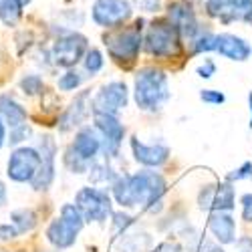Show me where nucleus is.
I'll return each mask as SVG.
<instances>
[{
  "label": "nucleus",
  "instance_id": "nucleus-1",
  "mask_svg": "<svg viewBox=\"0 0 252 252\" xmlns=\"http://www.w3.org/2000/svg\"><path fill=\"white\" fill-rule=\"evenodd\" d=\"M113 198L123 208L141 206L143 210L156 214L161 210V198L167 190V184L161 174L143 170L131 176H119L113 182Z\"/></svg>",
  "mask_w": 252,
  "mask_h": 252
},
{
  "label": "nucleus",
  "instance_id": "nucleus-2",
  "mask_svg": "<svg viewBox=\"0 0 252 252\" xmlns=\"http://www.w3.org/2000/svg\"><path fill=\"white\" fill-rule=\"evenodd\" d=\"M135 103L143 111H159L161 105L170 99V81L167 75L159 69L145 67L135 75V87H133Z\"/></svg>",
  "mask_w": 252,
  "mask_h": 252
},
{
  "label": "nucleus",
  "instance_id": "nucleus-3",
  "mask_svg": "<svg viewBox=\"0 0 252 252\" xmlns=\"http://www.w3.org/2000/svg\"><path fill=\"white\" fill-rule=\"evenodd\" d=\"M145 51L154 57H176L182 51L180 45V31L170 18L167 20H156L150 25L148 34L143 38Z\"/></svg>",
  "mask_w": 252,
  "mask_h": 252
},
{
  "label": "nucleus",
  "instance_id": "nucleus-4",
  "mask_svg": "<svg viewBox=\"0 0 252 252\" xmlns=\"http://www.w3.org/2000/svg\"><path fill=\"white\" fill-rule=\"evenodd\" d=\"M105 47L117 63H133L141 49V23L105 34Z\"/></svg>",
  "mask_w": 252,
  "mask_h": 252
},
{
  "label": "nucleus",
  "instance_id": "nucleus-5",
  "mask_svg": "<svg viewBox=\"0 0 252 252\" xmlns=\"http://www.w3.org/2000/svg\"><path fill=\"white\" fill-rule=\"evenodd\" d=\"M75 206L87 222H103L111 216V198L99 188H81L75 196Z\"/></svg>",
  "mask_w": 252,
  "mask_h": 252
},
{
  "label": "nucleus",
  "instance_id": "nucleus-6",
  "mask_svg": "<svg viewBox=\"0 0 252 252\" xmlns=\"http://www.w3.org/2000/svg\"><path fill=\"white\" fill-rule=\"evenodd\" d=\"M127 85L123 81H111L103 85L91 99V111L95 115H117L127 105Z\"/></svg>",
  "mask_w": 252,
  "mask_h": 252
},
{
  "label": "nucleus",
  "instance_id": "nucleus-7",
  "mask_svg": "<svg viewBox=\"0 0 252 252\" xmlns=\"http://www.w3.org/2000/svg\"><path fill=\"white\" fill-rule=\"evenodd\" d=\"M85 53H87V38L77 32H65L55 40L51 49V59L57 67L71 69L83 59Z\"/></svg>",
  "mask_w": 252,
  "mask_h": 252
},
{
  "label": "nucleus",
  "instance_id": "nucleus-8",
  "mask_svg": "<svg viewBox=\"0 0 252 252\" xmlns=\"http://www.w3.org/2000/svg\"><path fill=\"white\" fill-rule=\"evenodd\" d=\"M43 165L40 154L36 148H18L12 152L8 165H6V174L14 182H32Z\"/></svg>",
  "mask_w": 252,
  "mask_h": 252
},
{
  "label": "nucleus",
  "instance_id": "nucleus-9",
  "mask_svg": "<svg viewBox=\"0 0 252 252\" xmlns=\"http://www.w3.org/2000/svg\"><path fill=\"white\" fill-rule=\"evenodd\" d=\"M131 16V6L127 0H95L93 20L99 27L117 29Z\"/></svg>",
  "mask_w": 252,
  "mask_h": 252
},
{
  "label": "nucleus",
  "instance_id": "nucleus-10",
  "mask_svg": "<svg viewBox=\"0 0 252 252\" xmlns=\"http://www.w3.org/2000/svg\"><path fill=\"white\" fill-rule=\"evenodd\" d=\"M95 129L103 139V154L109 158H117L125 135V127L117 119V115H95Z\"/></svg>",
  "mask_w": 252,
  "mask_h": 252
},
{
  "label": "nucleus",
  "instance_id": "nucleus-11",
  "mask_svg": "<svg viewBox=\"0 0 252 252\" xmlns=\"http://www.w3.org/2000/svg\"><path fill=\"white\" fill-rule=\"evenodd\" d=\"M198 204L202 210H212V212H228L234 208V188L230 182L226 184H210L204 186L198 196Z\"/></svg>",
  "mask_w": 252,
  "mask_h": 252
},
{
  "label": "nucleus",
  "instance_id": "nucleus-12",
  "mask_svg": "<svg viewBox=\"0 0 252 252\" xmlns=\"http://www.w3.org/2000/svg\"><path fill=\"white\" fill-rule=\"evenodd\" d=\"M38 154L43 159V165L36 174V178L31 182L34 190H47L55 178V156H57V143L51 135H43L38 139Z\"/></svg>",
  "mask_w": 252,
  "mask_h": 252
},
{
  "label": "nucleus",
  "instance_id": "nucleus-13",
  "mask_svg": "<svg viewBox=\"0 0 252 252\" xmlns=\"http://www.w3.org/2000/svg\"><path fill=\"white\" fill-rule=\"evenodd\" d=\"M131 152L137 163L145 167H159L170 158V148L163 143H143L139 137H131Z\"/></svg>",
  "mask_w": 252,
  "mask_h": 252
},
{
  "label": "nucleus",
  "instance_id": "nucleus-14",
  "mask_svg": "<svg viewBox=\"0 0 252 252\" xmlns=\"http://www.w3.org/2000/svg\"><path fill=\"white\" fill-rule=\"evenodd\" d=\"M167 18L176 25L180 34H184L188 38H194L200 32L196 14H194L192 6L188 2H184V0H176V2L170 4V8H167Z\"/></svg>",
  "mask_w": 252,
  "mask_h": 252
},
{
  "label": "nucleus",
  "instance_id": "nucleus-15",
  "mask_svg": "<svg viewBox=\"0 0 252 252\" xmlns=\"http://www.w3.org/2000/svg\"><path fill=\"white\" fill-rule=\"evenodd\" d=\"M71 150L87 163L95 161V158L99 156V152L103 150V139L99 135V131L95 127H83L77 135L75 141L71 145Z\"/></svg>",
  "mask_w": 252,
  "mask_h": 252
},
{
  "label": "nucleus",
  "instance_id": "nucleus-16",
  "mask_svg": "<svg viewBox=\"0 0 252 252\" xmlns=\"http://www.w3.org/2000/svg\"><path fill=\"white\" fill-rule=\"evenodd\" d=\"M89 91H83V93H79L77 97H75V101L67 107V111L63 113V117H61V131H69V129H73V127H77V125H81L83 121L87 119V115H89V107H91V103H89Z\"/></svg>",
  "mask_w": 252,
  "mask_h": 252
},
{
  "label": "nucleus",
  "instance_id": "nucleus-17",
  "mask_svg": "<svg viewBox=\"0 0 252 252\" xmlns=\"http://www.w3.org/2000/svg\"><path fill=\"white\" fill-rule=\"evenodd\" d=\"M216 51L230 61H246L252 53L250 45L236 34H218L216 36Z\"/></svg>",
  "mask_w": 252,
  "mask_h": 252
},
{
  "label": "nucleus",
  "instance_id": "nucleus-18",
  "mask_svg": "<svg viewBox=\"0 0 252 252\" xmlns=\"http://www.w3.org/2000/svg\"><path fill=\"white\" fill-rule=\"evenodd\" d=\"M208 228L220 244H232L236 240V222L228 212H212Z\"/></svg>",
  "mask_w": 252,
  "mask_h": 252
},
{
  "label": "nucleus",
  "instance_id": "nucleus-19",
  "mask_svg": "<svg viewBox=\"0 0 252 252\" xmlns=\"http://www.w3.org/2000/svg\"><path fill=\"white\" fill-rule=\"evenodd\" d=\"M77 234H79L77 230L71 228L61 216L57 220H53L49 224V228H47V238L57 248H69V246H73L75 240H77Z\"/></svg>",
  "mask_w": 252,
  "mask_h": 252
},
{
  "label": "nucleus",
  "instance_id": "nucleus-20",
  "mask_svg": "<svg viewBox=\"0 0 252 252\" xmlns=\"http://www.w3.org/2000/svg\"><path fill=\"white\" fill-rule=\"evenodd\" d=\"M0 115L4 117V123L12 127H18L27 121V109L16 103L10 95H0Z\"/></svg>",
  "mask_w": 252,
  "mask_h": 252
},
{
  "label": "nucleus",
  "instance_id": "nucleus-21",
  "mask_svg": "<svg viewBox=\"0 0 252 252\" xmlns=\"http://www.w3.org/2000/svg\"><path fill=\"white\" fill-rule=\"evenodd\" d=\"M152 246V236L145 232H125L121 234L117 248L119 252H148V248Z\"/></svg>",
  "mask_w": 252,
  "mask_h": 252
},
{
  "label": "nucleus",
  "instance_id": "nucleus-22",
  "mask_svg": "<svg viewBox=\"0 0 252 252\" xmlns=\"http://www.w3.org/2000/svg\"><path fill=\"white\" fill-rule=\"evenodd\" d=\"M230 20H246V23H252V0H230L224 23H230Z\"/></svg>",
  "mask_w": 252,
  "mask_h": 252
},
{
  "label": "nucleus",
  "instance_id": "nucleus-23",
  "mask_svg": "<svg viewBox=\"0 0 252 252\" xmlns=\"http://www.w3.org/2000/svg\"><path fill=\"white\" fill-rule=\"evenodd\" d=\"M10 220L14 224V228L18 230V234L31 232V230L36 226V214L31 208H23V210H14L10 214Z\"/></svg>",
  "mask_w": 252,
  "mask_h": 252
},
{
  "label": "nucleus",
  "instance_id": "nucleus-24",
  "mask_svg": "<svg viewBox=\"0 0 252 252\" xmlns=\"http://www.w3.org/2000/svg\"><path fill=\"white\" fill-rule=\"evenodd\" d=\"M119 176L111 170L109 163H101V161H91L89 165V180L93 184H101V182H115Z\"/></svg>",
  "mask_w": 252,
  "mask_h": 252
},
{
  "label": "nucleus",
  "instance_id": "nucleus-25",
  "mask_svg": "<svg viewBox=\"0 0 252 252\" xmlns=\"http://www.w3.org/2000/svg\"><path fill=\"white\" fill-rule=\"evenodd\" d=\"M61 218L65 220L71 228H75L77 232H81V228L85 226V218H83L81 210L75 206V204H65L61 208Z\"/></svg>",
  "mask_w": 252,
  "mask_h": 252
},
{
  "label": "nucleus",
  "instance_id": "nucleus-26",
  "mask_svg": "<svg viewBox=\"0 0 252 252\" xmlns=\"http://www.w3.org/2000/svg\"><path fill=\"white\" fill-rule=\"evenodd\" d=\"M192 49H194V53L216 51V36L210 34V32H198L192 38Z\"/></svg>",
  "mask_w": 252,
  "mask_h": 252
},
{
  "label": "nucleus",
  "instance_id": "nucleus-27",
  "mask_svg": "<svg viewBox=\"0 0 252 252\" xmlns=\"http://www.w3.org/2000/svg\"><path fill=\"white\" fill-rule=\"evenodd\" d=\"M20 87H23V91L27 95H36L45 89V83L38 75H27L23 81H20Z\"/></svg>",
  "mask_w": 252,
  "mask_h": 252
},
{
  "label": "nucleus",
  "instance_id": "nucleus-28",
  "mask_svg": "<svg viewBox=\"0 0 252 252\" xmlns=\"http://www.w3.org/2000/svg\"><path fill=\"white\" fill-rule=\"evenodd\" d=\"M81 83H83V77L77 71H67L59 79V89L61 91H75Z\"/></svg>",
  "mask_w": 252,
  "mask_h": 252
},
{
  "label": "nucleus",
  "instance_id": "nucleus-29",
  "mask_svg": "<svg viewBox=\"0 0 252 252\" xmlns=\"http://www.w3.org/2000/svg\"><path fill=\"white\" fill-rule=\"evenodd\" d=\"M101 69H103V55L97 49L87 51V55H85V71L91 73V75H95Z\"/></svg>",
  "mask_w": 252,
  "mask_h": 252
},
{
  "label": "nucleus",
  "instance_id": "nucleus-30",
  "mask_svg": "<svg viewBox=\"0 0 252 252\" xmlns=\"http://www.w3.org/2000/svg\"><path fill=\"white\" fill-rule=\"evenodd\" d=\"M31 133H32V129L29 127L27 123L18 125V127H12V129H10V139H8V143H10V145H16V143H20V141H25L27 137H31Z\"/></svg>",
  "mask_w": 252,
  "mask_h": 252
},
{
  "label": "nucleus",
  "instance_id": "nucleus-31",
  "mask_svg": "<svg viewBox=\"0 0 252 252\" xmlns=\"http://www.w3.org/2000/svg\"><path fill=\"white\" fill-rule=\"evenodd\" d=\"M250 178H252V161H244L232 174H228V182H240V180H250Z\"/></svg>",
  "mask_w": 252,
  "mask_h": 252
},
{
  "label": "nucleus",
  "instance_id": "nucleus-32",
  "mask_svg": "<svg viewBox=\"0 0 252 252\" xmlns=\"http://www.w3.org/2000/svg\"><path fill=\"white\" fill-rule=\"evenodd\" d=\"M200 99H202L204 103H210V105H220V103L226 101L224 93H220V91H216V89H204V91L200 93Z\"/></svg>",
  "mask_w": 252,
  "mask_h": 252
},
{
  "label": "nucleus",
  "instance_id": "nucleus-33",
  "mask_svg": "<svg viewBox=\"0 0 252 252\" xmlns=\"http://www.w3.org/2000/svg\"><path fill=\"white\" fill-rule=\"evenodd\" d=\"M113 216V224H115V230H127L131 224H133V218L131 216H127V214H123V212H119V214H111Z\"/></svg>",
  "mask_w": 252,
  "mask_h": 252
},
{
  "label": "nucleus",
  "instance_id": "nucleus-34",
  "mask_svg": "<svg viewBox=\"0 0 252 252\" xmlns=\"http://www.w3.org/2000/svg\"><path fill=\"white\" fill-rule=\"evenodd\" d=\"M216 73V65H214V61L212 59H204V63L198 67V75L202 77V79H210Z\"/></svg>",
  "mask_w": 252,
  "mask_h": 252
},
{
  "label": "nucleus",
  "instance_id": "nucleus-35",
  "mask_svg": "<svg viewBox=\"0 0 252 252\" xmlns=\"http://www.w3.org/2000/svg\"><path fill=\"white\" fill-rule=\"evenodd\" d=\"M240 204H242V218L246 222H252V194H244Z\"/></svg>",
  "mask_w": 252,
  "mask_h": 252
},
{
  "label": "nucleus",
  "instance_id": "nucleus-36",
  "mask_svg": "<svg viewBox=\"0 0 252 252\" xmlns=\"http://www.w3.org/2000/svg\"><path fill=\"white\" fill-rule=\"evenodd\" d=\"M18 236V230L14 228V224H2L0 226V240H12Z\"/></svg>",
  "mask_w": 252,
  "mask_h": 252
},
{
  "label": "nucleus",
  "instance_id": "nucleus-37",
  "mask_svg": "<svg viewBox=\"0 0 252 252\" xmlns=\"http://www.w3.org/2000/svg\"><path fill=\"white\" fill-rule=\"evenodd\" d=\"M135 4L145 12H156L159 6V0H135Z\"/></svg>",
  "mask_w": 252,
  "mask_h": 252
},
{
  "label": "nucleus",
  "instance_id": "nucleus-38",
  "mask_svg": "<svg viewBox=\"0 0 252 252\" xmlns=\"http://www.w3.org/2000/svg\"><path fill=\"white\" fill-rule=\"evenodd\" d=\"M154 252H182V250H180V246H178V244L165 242V244H159V246H158V250H154Z\"/></svg>",
  "mask_w": 252,
  "mask_h": 252
},
{
  "label": "nucleus",
  "instance_id": "nucleus-39",
  "mask_svg": "<svg viewBox=\"0 0 252 252\" xmlns=\"http://www.w3.org/2000/svg\"><path fill=\"white\" fill-rule=\"evenodd\" d=\"M4 139H6V127H4V121L0 119V148L4 145Z\"/></svg>",
  "mask_w": 252,
  "mask_h": 252
},
{
  "label": "nucleus",
  "instance_id": "nucleus-40",
  "mask_svg": "<svg viewBox=\"0 0 252 252\" xmlns=\"http://www.w3.org/2000/svg\"><path fill=\"white\" fill-rule=\"evenodd\" d=\"M4 204H6V188L0 182V206H4Z\"/></svg>",
  "mask_w": 252,
  "mask_h": 252
},
{
  "label": "nucleus",
  "instance_id": "nucleus-41",
  "mask_svg": "<svg viewBox=\"0 0 252 252\" xmlns=\"http://www.w3.org/2000/svg\"><path fill=\"white\" fill-rule=\"evenodd\" d=\"M206 252H224L220 246H216V244H208L206 246Z\"/></svg>",
  "mask_w": 252,
  "mask_h": 252
},
{
  "label": "nucleus",
  "instance_id": "nucleus-42",
  "mask_svg": "<svg viewBox=\"0 0 252 252\" xmlns=\"http://www.w3.org/2000/svg\"><path fill=\"white\" fill-rule=\"evenodd\" d=\"M248 105H250V129H252V93L248 95Z\"/></svg>",
  "mask_w": 252,
  "mask_h": 252
},
{
  "label": "nucleus",
  "instance_id": "nucleus-43",
  "mask_svg": "<svg viewBox=\"0 0 252 252\" xmlns=\"http://www.w3.org/2000/svg\"><path fill=\"white\" fill-rule=\"evenodd\" d=\"M2 2H4V0H0V4H2Z\"/></svg>",
  "mask_w": 252,
  "mask_h": 252
},
{
  "label": "nucleus",
  "instance_id": "nucleus-44",
  "mask_svg": "<svg viewBox=\"0 0 252 252\" xmlns=\"http://www.w3.org/2000/svg\"><path fill=\"white\" fill-rule=\"evenodd\" d=\"M250 252H252V250H250Z\"/></svg>",
  "mask_w": 252,
  "mask_h": 252
}]
</instances>
